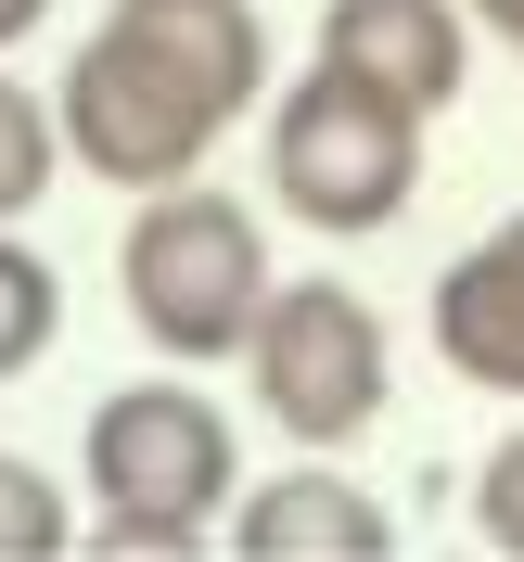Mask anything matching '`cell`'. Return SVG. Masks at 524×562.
Returning <instances> with one entry per match:
<instances>
[{"label":"cell","mask_w":524,"mask_h":562,"mask_svg":"<svg viewBox=\"0 0 524 562\" xmlns=\"http://www.w3.org/2000/svg\"><path fill=\"white\" fill-rule=\"evenodd\" d=\"M115 281H129V319H141L167 358H192V371L244 358L256 319H269V294H281L256 205H244V192H218V179H167V192H141L129 244H115Z\"/></svg>","instance_id":"obj_1"},{"label":"cell","mask_w":524,"mask_h":562,"mask_svg":"<svg viewBox=\"0 0 524 562\" xmlns=\"http://www.w3.org/2000/svg\"><path fill=\"white\" fill-rule=\"evenodd\" d=\"M77 460L103 498V550H205L244 498V448L205 384H115Z\"/></svg>","instance_id":"obj_2"},{"label":"cell","mask_w":524,"mask_h":562,"mask_svg":"<svg viewBox=\"0 0 524 562\" xmlns=\"http://www.w3.org/2000/svg\"><path fill=\"white\" fill-rule=\"evenodd\" d=\"M269 192L308 217V231H333V244L410 217V192H422V103H397V90H371V77H346V65L281 77V103H269Z\"/></svg>","instance_id":"obj_3"},{"label":"cell","mask_w":524,"mask_h":562,"mask_svg":"<svg viewBox=\"0 0 524 562\" xmlns=\"http://www.w3.org/2000/svg\"><path fill=\"white\" fill-rule=\"evenodd\" d=\"M65 154L90 179H115V192H167V179H192L218 154V128H231V103H218L205 77L179 65V52H154L141 26H90L65 65Z\"/></svg>","instance_id":"obj_4"},{"label":"cell","mask_w":524,"mask_h":562,"mask_svg":"<svg viewBox=\"0 0 524 562\" xmlns=\"http://www.w3.org/2000/svg\"><path fill=\"white\" fill-rule=\"evenodd\" d=\"M244 384H256V409L294 448H358L384 422L397 346H384V319H371V294H346V281H281L269 319H256V346H244Z\"/></svg>","instance_id":"obj_5"},{"label":"cell","mask_w":524,"mask_h":562,"mask_svg":"<svg viewBox=\"0 0 524 562\" xmlns=\"http://www.w3.org/2000/svg\"><path fill=\"white\" fill-rule=\"evenodd\" d=\"M320 65H346L435 115L473 77V0H320Z\"/></svg>","instance_id":"obj_6"},{"label":"cell","mask_w":524,"mask_h":562,"mask_svg":"<svg viewBox=\"0 0 524 562\" xmlns=\"http://www.w3.org/2000/svg\"><path fill=\"white\" fill-rule=\"evenodd\" d=\"M231 550L244 562H384L397 512L371 486H346V473H320V448H308L294 473H269V486L231 498Z\"/></svg>","instance_id":"obj_7"},{"label":"cell","mask_w":524,"mask_h":562,"mask_svg":"<svg viewBox=\"0 0 524 562\" xmlns=\"http://www.w3.org/2000/svg\"><path fill=\"white\" fill-rule=\"evenodd\" d=\"M422 333H435V358H448L460 384L524 396V244H512V231H487V244H460L448 269H435Z\"/></svg>","instance_id":"obj_8"},{"label":"cell","mask_w":524,"mask_h":562,"mask_svg":"<svg viewBox=\"0 0 524 562\" xmlns=\"http://www.w3.org/2000/svg\"><path fill=\"white\" fill-rule=\"evenodd\" d=\"M103 13H115V26H141L154 52H179L231 115L269 90V13H256V0H103Z\"/></svg>","instance_id":"obj_9"},{"label":"cell","mask_w":524,"mask_h":562,"mask_svg":"<svg viewBox=\"0 0 524 562\" xmlns=\"http://www.w3.org/2000/svg\"><path fill=\"white\" fill-rule=\"evenodd\" d=\"M52 167H65V103H38L26 77H0V231L52 192Z\"/></svg>","instance_id":"obj_10"},{"label":"cell","mask_w":524,"mask_h":562,"mask_svg":"<svg viewBox=\"0 0 524 562\" xmlns=\"http://www.w3.org/2000/svg\"><path fill=\"white\" fill-rule=\"evenodd\" d=\"M52 333H65V281H52V256H38V244H13V231H0V384H13V371H38V358H52Z\"/></svg>","instance_id":"obj_11"},{"label":"cell","mask_w":524,"mask_h":562,"mask_svg":"<svg viewBox=\"0 0 524 562\" xmlns=\"http://www.w3.org/2000/svg\"><path fill=\"white\" fill-rule=\"evenodd\" d=\"M52 550H77L65 486H52L26 448H0V562H52Z\"/></svg>","instance_id":"obj_12"},{"label":"cell","mask_w":524,"mask_h":562,"mask_svg":"<svg viewBox=\"0 0 524 562\" xmlns=\"http://www.w3.org/2000/svg\"><path fill=\"white\" fill-rule=\"evenodd\" d=\"M473 525H487V550H524V422L487 448V473H473Z\"/></svg>","instance_id":"obj_13"},{"label":"cell","mask_w":524,"mask_h":562,"mask_svg":"<svg viewBox=\"0 0 524 562\" xmlns=\"http://www.w3.org/2000/svg\"><path fill=\"white\" fill-rule=\"evenodd\" d=\"M52 26V0H0V52H13V38H38Z\"/></svg>","instance_id":"obj_14"},{"label":"cell","mask_w":524,"mask_h":562,"mask_svg":"<svg viewBox=\"0 0 524 562\" xmlns=\"http://www.w3.org/2000/svg\"><path fill=\"white\" fill-rule=\"evenodd\" d=\"M473 26H499V38L524 52V0H473Z\"/></svg>","instance_id":"obj_15"},{"label":"cell","mask_w":524,"mask_h":562,"mask_svg":"<svg viewBox=\"0 0 524 562\" xmlns=\"http://www.w3.org/2000/svg\"><path fill=\"white\" fill-rule=\"evenodd\" d=\"M499 231H512V244H524V217H499Z\"/></svg>","instance_id":"obj_16"}]
</instances>
